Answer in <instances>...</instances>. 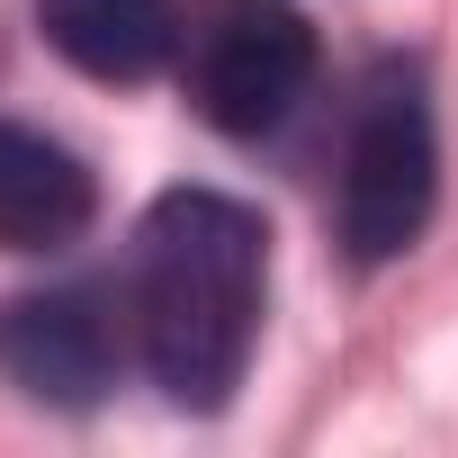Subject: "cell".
I'll use <instances>...</instances> for the list:
<instances>
[{"mask_svg": "<svg viewBox=\"0 0 458 458\" xmlns=\"http://www.w3.org/2000/svg\"><path fill=\"white\" fill-rule=\"evenodd\" d=\"M180 90L216 135H270L315 90V28L297 0H189L180 10Z\"/></svg>", "mask_w": 458, "mask_h": 458, "instance_id": "3957f363", "label": "cell"}, {"mask_svg": "<svg viewBox=\"0 0 458 458\" xmlns=\"http://www.w3.org/2000/svg\"><path fill=\"white\" fill-rule=\"evenodd\" d=\"M440 198V135H431V99L413 64H377L351 99L342 126V243L360 270L395 261L422 243Z\"/></svg>", "mask_w": 458, "mask_h": 458, "instance_id": "7a4b0ae2", "label": "cell"}, {"mask_svg": "<svg viewBox=\"0 0 458 458\" xmlns=\"http://www.w3.org/2000/svg\"><path fill=\"white\" fill-rule=\"evenodd\" d=\"M37 28L90 81H153L180 55V0H37Z\"/></svg>", "mask_w": 458, "mask_h": 458, "instance_id": "8992f818", "label": "cell"}, {"mask_svg": "<svg viewBox=\"0 0 458 458\" xmlns=\"http://www.w3.org/2000/svg\"><path fill=\"white\" fill-rule=\"evenodd\" d=\"M261 288H270V225L225 189H171L135 225V360L180 413H216L243 386L261 342Z\"/></svg>", "mask_w": 458, "mask_h": 458, "instance_id": "6da1fadb", "label": "cell"}, {"mask_svg": "<svg viewBox=\"0 0 458 458\" xmlns=\"http://www.w3.org/2000/svg\"><path fill=\"white\" fill-rule=\"evenodd\" d=\"M99 180L72 144L0 117V252H64L90 234Z\"/></svg>", "mask_w": 458, "mask_h": 458, "instance_id": "5b68a950", "label": "cell"}, {"mask_svg": "<svg viewBox=\"0 0 458 458\" xmlns=\"http://www.w3.org/2000/svg\"><path fill=\"white\" fill-rule=\"evenodd\" d=\"M135 360V315H126V288H28L0 306V377H10L28 404H64V413H90L117 369Z\"/></svg>", "mask_w": 458, "mask_h": 458, "instance_id": "277c9868", "label": "cell"}]
</instances>
